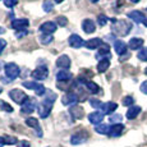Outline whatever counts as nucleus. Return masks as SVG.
Listing matches in <instances>:
<instances>
[{
    "label": "nucleus",
    "mask_w": 147,
    "mask_h": 147,
    "mask_svg": "<svg viewBox=\"0 0 147 147\" xmlns=\"http://www.w3.org/2000/svg\"><path fill=\"white\" fill-rule=\"evenodd\" d=\"M17 147H31L28 141H21V142L17 143Z\"/></svg>",
    "instance_id": "a19ab883"
},
{
    "label": "nucleus",
    "mask_w": 147,
    "mask_h": 147,
    "mask_svg": "<svg viewBox=\"0 0 147 147\" xmlns=\"http://www.w3.org/2000/svg\"><path fill=\"white\" fill-rule=\"evenodd\" d=\"M69 114L74 120L82 119V117H83V109L80 106H72L69 109Z\"/></svg>",
    "instance_id": "412c9836"
},
{
    "label": "nucleus",
    "mask_w": 147,
    "mask_h": 147,
    "mask_svg": "<svg viewBox=\"0 0 147 147\" xmlns=\"http://www.w3.org/2000/svg\"><path fill=\"white\" fill-rule=\"evenodd\" d=\"M141 113V107L140 106H131L129 110L127 111V118L128 119H134L138 117V114Z\"/></svg>",
    "instance_id": "cd10ccee"
},
{
    "label": "nucleus",
    "mask_w": 147,
    "mask_h": 147,
    "mask_svg": "<svg viewBox=\"0 0 147 147\" xmlns=\"http://www.w3.org/2000/svg\"><path fill=\"white\" fill-rule=\"evenodd\" d=\"M51 109H53V102H50V101H47V100H42L41 102L37 105L38 115H40V118H42V119H45V118L49 117Z\"/></svg>",
    "instance_id": "f03ea898"
},
{
    "label": "nucleus",
    "mask_w": 147,
    "mask_h": 147,
    "mask_svg": "<svg viewBox=\"0 0 147 147\" xmlns=\"http://www.w3.org/2000/svg\"><path fill=\"white\" fill-rule=\"evenodd\" d=\"M90 104H91V106L95 107V109H101L104 105V104L101 102L100 100H97V98H90Z\"/></svg>",
    "instance_id": "473e14b6"
},
{
    "label": "nucleus",
    "mask_w": 147,
    "mask_h": 147,
    "mask_svg": "<svg viewBox=\"0 0 147 147\" xmlns=\"http://www.w3.org/2000/svg\"><path fill=\"white\" fill-rule=\"evenodd\" d=\"M84 84H86L87 90H88L90 94H98L100 92V87L92 81H84Z\"/></svg>",
    "instance_id": "bb28decb"
},
{
    "label": "nucleus",
    "mask_w": 147,
    "mask_h": 147,
    "mask_svg": "<svg viewBox=\"0 0 147 147\" xmlns=\"http://www.w3.org/2000/svg\"><path fill=\"white\" fill-rule=\"evenodd\" d=\"M1 92H3V90H1V87H0V94H1Z\"/></svg>",
    "instance_id": "8fccbe9b"
},
{
    "label": "nucleus",
    "mask_w": 147,
    "mask_h": 147,
    "mask_svg": "<svg viewBox=\"0 0 147 147\" xmlns=\"http://www.w3.org/2000/svg\"><path fill=\"white\" fill-rule=\"evenodd\" d=\"M4 145H7V143H5V140H4V137H0V147H3Z\"/></svg>",
    "instance_id": "c03bdc74"
},
{
    "label": "nucleus",
    "mask_w": 147,
    "mask_h": 147,
    "mask_svg": "<svg viewBox=\"0 0 147 147\" xmlns=\"http://www.w3.org/2000/svg\"><path fill=\"white\" fill-rule=\"evenodd\" d=\"M101 45H102V40L98 37L96 38H91V40H88L86 42V47L90 50H94V49H97V47H100Z\"/></svg>",
    "instance_id": "b1692460"
},
{
    "label": "nucleus",
    "mask_w": 147,
    "mask_h": 147,
    "mask_svg": "<svg viewBox=\"0 0 147 147\" xmlns=\"http://www.w3.org/2000/svg\"><path fill=\"white\" fill-rule=\"evenodd\" d=\"M70 64H72V61H70L69 56H67V55L59 56L58 60H56V67L61 68V69H65V70L70 67Z\"/></svg>",
    "instance_id": "2eb2a0df"
},
{
    "label": "nucleus",
    "mask_w": 147,
    "mask_h": 147,
    "mask_svg": "<svg viewBox=\"0 0 147 147\" xmlns=\"http://www.w3.org/2000/svg\"><path fill=\"white\" fill-rule=\"evenodd\" d=\"M110 121H111V123H114V124H119L121 121V115H119V114L111 115V117H110Z\"/></svg>",
    "instance_id": "4c0bfd02"
},
{
    "label": "nucleus",
    "mask_w": 147,
    "mask_h": 147,
    "mask_svg": "<svg viewBox=\"0 0 147 147\" xmlns=\"http://www.w3.org/2000/svg\"><path fill=\"white\" fill-rule=\"evenodd\" d=\"M110 67V58H105V59H101L97 64V70L100 73H104L109 69Z\"/></svg>",
    "instance_id": "393cba45"
},
{
    "label": "nucleus",
    "mask_w": 147,
    "mask_h": 147,
    "mask_svg": "<svg viewBox=\"0 0 147 147\" xmlns=\"http://www.w3.org/2000/svg\"><path fill=\"white\" fill-rule=\"evenodd\" d=\"M96 58L97 59H105V58H110V47L109 45L106 44H102L100 46V50H98V53L96 54Z\"/></svg>",
    "instance_id": "a211bd4d"
},
{
    "label": "nucleus",
    "mask_w": 147,
    "mask_h": 147,
    "mask_svg": "<svg viewBox=\"0 0 147 147\" xmlns=\"http://www.w3.org/2000/svg\"><path fill=\"white\" fill-rule=\"evenodd\" d=\"M91 1H92V3H97L98 0H91Z\"/></svg>",
    "instance_id": "09e8293b"
},
{
    "label": "nucleus",
    "mask_w": 147,
    "mask_h": 147,
    "mask_svg": "<svg viewBox=\"0 0 147 147\" xmlns=\"http://www.w3.org/2000/svg\"><path fill=\"white\" fill-rule=\"evenodd\" d=\"M88 140V134L86 132H77L70 137V143L72 145H82Z\"/></svg>",
    "instance_id": "0eeeda50"
},
{
    "label": "nucleus",
    "mask_w": 147,
    "mask_h": 147,
    "mask_svg": "<svg viewBox=\"0 0 147 147\" xmlns=\"http://www.w3.org/2000/svg\"><path fill=\"white\" fill-rule=\"evenodd\" d=\"M26 124L28 127H31V128H35L36 131H37V134L38 137H42V131H41V127L40 124H38V120L36 119V118H27L26 119Z\"/></svg>",
    "instance_id": "f3484780"
},
{
    "label": "nucleus",
    "mask_w": 147,
    "mask_h": 147,
    "mask_svg": "<svg viewBox=\"0 0 147 147\" xmlns=\"http://www.w3.org/2000/svg\"><path fill=\"white\" fill-rule=\"evenodd\" d=\"M0 109L1 110H4V111H7V113H13V107L9 105V104H7L5 101H0Z\"/></svg>",
    "instance_id": "2f4dec72"
},
{
    "label": "nucleus",
    "mask_w": 147,
    "mask_h": 147,
    "mask_svg": "<svg viewBox=\"0 0 147 147\" xmlns=\"http://www.w3.org/2000/svg\"><path fill=\"white\" fill-rule=\"evenodd\" d=\"M141 91H142L143 94H147V81L141 84Z\"/></svg>",
    "instance_id": "37998d69"
},
{
    "label": "nucleus",
    "mask_w": 147,
    "mask_h": 147,
    "mask_svg": "<svg viewBox=\"0 0 147 147\" xmlns=\"http://www.w3.org/2000/svg\"><path fill=\"white\" fill-rule=\"evenodd\" d=\"M4 69H5V74H7V77L9 78L10 81L16 80L19 76V67L17 65L16 63H8Z\"/></svg>",
    "instance_id": "20e7f679"
},
{
    "label": "nucleus",
    "mask_w": 147,
    "mask_h": 147,
    "mask_svg": "<svg viewBox=\"0 0 147 147\" xmlns=\"http://www.w3.org/2000/svg\"><path fill=\"white\" fill-rule=\"evenodd\" d=\"M28 24H30L28 19H26V18H18V19H14V21L12 22V28H14V30H18V31H24V32H26V28L28 27Z\"/></svg>",
    "instance_id": "6e6552de"
},
{
    "label": "nucleus",
    "mask_w": 147,
    "mask_h": 147,
    "mask_svg": "<svg viewBox=\"0 0 147 147\" xmlns=\"http://www.w3.org/2000/svg\"><path fill=\"white\" fill-rule=\"evenodd\" d=\"M114 26H113V32L118 36H127L132 30V24L128 23L127 21H117L111 19Z\"/></svg>",
    "instance_id": "f257e3e1"
},
{
    "label": "nucleus",
    "mask_w": 147,
    "mask_h": 147,
    "mask_svg": "<svg viewBox=\"0 0 147 147\" xmlns=\"http://www.w3.org/2000/svg\"><path fill=\"white\" fill-rule=\"evenodd\" d=\"M88 120L91 124L94 125H98L101 124V121L104 120V113H100V111H94L88 115Z\"/></svg>",
    "instance_id": "f8f14e48"
},
{
    "label": "nucleus",
    "mask_w": 147,
    "mask_h": 147,
    "mask_svg": "<svg viewBox=\"0 0 147 147\" xmlns=\"http://www.w3.org/2000/svg\"><path fill=\"white\" fill-rule=\"evenodd\" d=\"M23 87H26L28 90H35L36 95L38 96H42L46 94V88H45L44 84H40L37 82H23Z\"/></svg>",
    "instance_id": "39448f33"
},
{
    "label": "nucleus",
    "mask_w": 147,
    "mask_h": 147,
    "mask_svg": "<svg viewBox=\"0 0 147 147\" xmlns=\"http://www.w3.org/2000/svg\"><path fill=\"white\" fill-rule=\"evenodd\" d=\"M42 8H44V10L46 13H50V12H53L54 5H53V3L50 1V0H45L44 4H42Z\"/></svg>",
    "instance_id": "c756f323"
},
{
    "label": "nucleus",
    "mask_w": 147,
    "mask_h": 147,
    "mask_svg": "<svg viewBox=\"0 0 147 147\" xmlns=\"http://www.w3.org/2000/svg\"><path fill=\"white\" fill-rule=\"evenodd\" d=\"M32 78L33 80H38V81H45L47 77H49V69H47L45 65L38 67L37 69H35L32 72Z\"/></svg>",
    "instance_id": "423d86ee"
},
{
    "label": "nucleus",
    "mask_w": 147,
    "mask_h": 147,
    "mask_svg": "<svg viewBox=\"0 0 147 147\" xmlns=\"http://www.w3.org/2000/svg\"><path fill=\"white\" fill-rule=\"evenodd\" d=\"M1 64H3V63H1V61H0V68H1Z\"/></svg>",
    "instance_id": "603ef678"
},
{
    "label": "nucleus",
    "mask_w": 147,
    "mask_h": 147,
    "mask_svg": "<svg viewBox=\"0 0 147 147\" xmlns=\"http://www.w3.org/2000/svg\"><path fill=\"white\" fill-rule=\"evenodd\" d=\"M56 28H58V26L54 22H45L40 26V31L44 35H51L56 31Z\"/></svg>",
    "instance_id": "9b49d317"
},
{
    "label": "nucleus",
    "mask_w": 147,
    "mask_h": 147,
    "mask_svg": "<svg viewBox=\"0 0 147 147\" xmlns=\"http://www.w3.org/2000/svg\"><path fill=\"white\" fill-rule=\"evenodd\" d=\"M138 59L142 61H147V47H143L140 53H138Z\"/></svg>",
    "instance_id": "72a5a7b5"
},
{
    "label": "nucleus",
    "mask_w": 147,
    "mask_h": 147,
    "mask_svg": "<svg viewBox=\"0 0 147 147\" xmlns=\"http://www.w3.org/2000/svg\"><path fill=\"white\" fill-rule=\"evenodd\" d=\"M143 24H145V26H146V27H147V18H146V19H145V21H143Z\"/></svg>",
    "instance_id": "49530a36"
},
{
    "label": "nucleus",
    "mask_w": 147,
    "mask_h": 147,
    "mask_svg": "<svg viewBox=\"0 0 147 147\" xmlns=\"http://www.w3.org/2000/svg\"><path fill=\"white\" fill-rule=\"evenodd\" d=\"M78 101V96L76 94H73V92H69V94L64 95L63 97H61V102H63V105H74L76 102Z\"/></svg>",
    "instance_id": "4468645a"
},
{
    "label": "nucleus",
    "mask_w": 147,
    "mask_h": 147,
    "mask_svg": "<svg viewBox=\"0 0 147 147\" xmlns=\"http://www.w3.org/2000/svg\"><path fill=\"white\" fill-rule=\"evenodd\" d=\"M54 1H55V3H58V4H60V3H63L64 0H54Z\"/></svg>",
    "instance_id": "a18cd8bd"
},
{
    "label": "nucleus",
    "mask_w": 147,
    "mask_h": 147,
    "mask_svg": "<svg viewBox=\"0 0 147 147\" xmlns=\"http://www.w3.org/2000/svg\"><path fill=\"white\" fill-rule=\"evenodd\" d=\"M106 22H107V17H106V16H104V14H100V16L97 17V23H98V26H105Z\"/></svg>",
    "instance_id": "e433bc0d"
},
{
    "label": "nucleus",
    "mask_w": 147,
    "mask_h": 147,
    "mask_svg": "<svg viewBox=\"0 0 147 147\" xmlns=\"http://www.w3.org/2000/svg\"><path fill=\"white\" fill-rule=\"evenodd\" d=\"M117 107H118V105L115 102H105L102 105V107H101V110H102V113L104 114H113V113L115 111V110H117Z\"/></svg>",
    "instance_id": "5701e85b"
},
{
    "label": "nucleus",
    "mask_w": 147,
    "mask_h": 147,
    "mask_svg": "<svg viewBox=\"0 0 147 147\" xmlns=\"http://www.w3.org/2000/svg\"><path fill=\"white\" fill-rule=\"evenodd\" d=\"M95 131L97 132L98 134H109V131H110V127L106 125V124H98V125L95 127Z\"/></svg>",
    "instance_id": "c85d7f7f"
},
{
    "label": "nucleus",
    "mask_w": 147,
    "mask_h": 147,
    "mask_svg": "<svg viewBox=\"0 0 147 147\" xmlns=\"http://www.w3.org/2000/svg\"><path fill=\"white\" fill-rule=\"evenodd\" d=\"M128 45H129V49L138 50V49H141V47H142L143 40H142V38H138V37H133V38H131V41H129Z\"/></svg>",
    "instance_id": "a878e982"
},
{
    "label": "nucleus",
    "mask_w": 147,
    "mask_h": 147,
    "mask_svg": "<svg viewBox=\"0 0 147 147\" xmlns=\"http://www.w3.org/2000/svg\"><path fill=\"white\" fill-rule=\"evenodd\" d=\"M114 49H115V53H117L118 55H123V54L127 53V45L124 41L117 40L114 42Z\"/></svg>",
    "instance_id": "4be33fe9"
},
{
    "label": "nucleus",
    "mask_w": 147,
    "mask_h": 147,
    "mask_svg": "<svg viewBox=\"0 0 147 147\" xmlns=\"http://www.w3.org/2000/svg\"><path fill=\"white\" fill-rule=\"evenodd\" d=\"M4 4L7 5L8 8H13L14 5L18 4V0H4Z\"/></svg>",
    "instance_id": "ea45409f"
},
{
    "label": "nucleus",
    "mask_w": 147,
    "mask_h": 147,
    "mask_svg": "<svg viewBox=\"0 0 147 147\" xmlns=\"http://www.w3.org/2000/svg\"><path fill=\"white\" fill-rule=\"evenodd\" d=\"M53 38L54 37L51 35H42V36H40V42L44 45H49L50 42L53 41Z\"/></svg>",
    "instance_id": "7c9ffc66"
},
{
    "label": "nucleus",
    "mask_w": 147,
    "mask_h": 147,
    "mask_svg": "<svg viewBox=\"0 0 147 147\" xmlns=\"http://www.w3.org/2000/svg\"><path fill=\"white\" fill-rule=\"evenodd\" d=\"M5 46H7V41H5L4 38H0V54L3 53V50L5 49Z\"/></svg>",
    "instance_id": "79ce46f5"
},
{
    "label": "nucleus",
    "mask_w": 147,
    "mask_h": 147,
    "mask_svg": "<svg viewBox=\"0 0 147 147\" xmlns=\"http://www.w3.org/2000/svg\"><path fill=\"white\" fill-rule=\"evenodd\" d=\"M68 42H69V45L73 49H80L83 45H86V42L83 41V38L80 35H72L69 37V40H68Z\"/></svg>",
    "instance_id": "9d476101"
},
{
    "label": "nucleus",
    "mask_w": 147,
    "mask_h": 147,
    "mask_svg": "<svg viewBox=\"0 0 147 147\" xmlns=\"http://www.w3.org/2000/svg\"><path fill=\"white\" fill-rule=\"evenodd\" d=\"M82 28H83V31L86 33H94L96 31V26L94 23V21H91V19H84L83 22H82Z\"/></svg>",
    "instance_id": "6ab92c4d"
},
{
    "label": "nucleus",
    "mask_w": 147,
    "mask_h": 147,
    "mask_svg": "<svg viewBox=\"0 0 147 147\" xmlns=\"http://www.w3.org/2000/svg\"><path fill=\"white\" fill-rule=\"evenodd\" d=\"M9 96H10V98H12L14 102L19 104V105H23L28 98H30L23 91H21V90H18V88L12 90V91L9 92Z\"/></svg>",
    "instance_id": "7ed1b4c3"
},
{
    "label": "nucleus",
    "mask_w": 147,
    "mask_h": 147,
    "mask_svg": "<svg viewBox=\"0 0 147 147\" xmlns=\"http://www.w3.org/2000/svg\"><path fill=\"white\" fill-rule=\"evenodd\" d=\"M134 102V98L132 96H127V97L123 98V105L124 106H132Z\"/></svg>",
    "instance_id": "f704fd0d"
},
{
    "label": "nucleus",
    "mask_w": 147,
    "mask_h": 147,
    "mask_svg": "<svg viewBox=\"0 0 147 147\" xmlns=\"http://www.w3.org/2000/svg\"><path fill=\"white\" fill-rule=\"evenodd\" d=\"M131 1H132V3H138L140 0H131Z\"/></svg>",
    "instance_id": "de8ad7c7"
},
{
    "label": "nucleus",
    "mask_w": 147,
    "mask_h": 147,
    "mask_svg": "<svg viewBox=\"0 0 147 147\" xmlns=\"http://www.w3.org/2000/svg\"><path fill=\"white\" fill-rule=\"evenodd\" d=\"M56 80H58V83L59 82H68L72 80V73L65 69H61L60 72L56 73Z\"/></svg>",
    "instance_id": "aec40b11"
},
{
    "label": "nucleus",
    "mask_w": 147,
    "mask_h": 147,
    "mask_svg": "<svg viewBox=\"0 0 147 147\" xmlns=\"http://www.w3.org/2000/svg\"><path fill=\"white\" fill-rule=\"evenodd\" d=\"M128 17L133 22H136V23H143V21L146 19L145 14L142 12H140V10H132V12L128 13Z\"/></svg>",
    "instance_id": "ddd939ff"
},
{
    "label": "nucleus",
    "mask_w": 147,
    "mask_h": 147,
    "mask_svg": "<svg viewBox=\"0 0 147 147\" xmlns=\"http://www.w3.org/2000/svg\"><path fill=\"white\" fill-rule=\"evenodd\" d=\"M124 131V125L121 123L119 124H113L110 127V131H109V136L110 137H119V136L123 133Z\"/></svg>",
    "instance_id": "dca6fc26"
},
{
    "label": "nucleus",
    "mask_w": 147,
    "mask_h": 147,
    "mask_svg": "<svg viewBox=\"0 0 147 147\" xmlns=\"http://www.w3.org/2000/svg\"><path fill=\"white\" fill-rule=\"evenodd\" d=\"M145 73H146V74H147V68H146V70H145Z\"/></svg>",
    "instance_id": "3c124183"
},
{
    "label": "nucleus",
    "mask_w": 147,
    "mask_h": 147,
    "mask_svg": "<svg viewBox=\"0 0 147 147\" xmlns=\"http://www.w3.org/2000/svg\"><path fill=\"white\" fill-rule=\"evenodd\" d=\"M36 109V101L33 100L32 97H30L26 102L22 105L21 107V111L23 113V114H31V113H33Z\"/></svg>",
    "instance_id": "1a4fd4ad"
},
{
    "label": "nucleus",
    "mask_w": 147,
    "mask_h": 147,
    "mask_svg": "<svg viewBox=\"0 0 147 147\" xmlns=\"http://www.w3.org/2000/svg\"><path fill=\"white\" fill-rule=\"evenodd\" d=\"M56 22H58V24H59V26H61V27L67 26V23H68L65 17H58V18H56Z\"/></svg>",
    "instance_id": "58836bf2"
},
{
    "label": "nucleus",
    "mask_w": 147,
    "mask_h": 147,
    "mask_svg": "<svg viewBox=\"0 0 147 147\" xmlns=\"http://www.w3.org/2000/svg\"><path fill=\"white\" fill-rule=\"evenodd\" d=\"M4 140L7 145H16V143H18V140L16 137H12V136H7V137H4Z\"/></svg>",
    "instance_id": "c9c22d12"
}]
</instances>
